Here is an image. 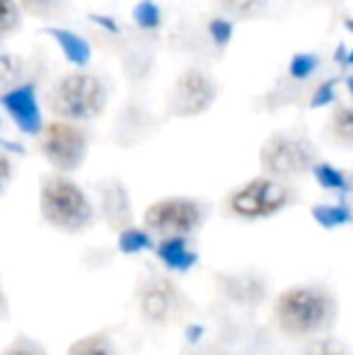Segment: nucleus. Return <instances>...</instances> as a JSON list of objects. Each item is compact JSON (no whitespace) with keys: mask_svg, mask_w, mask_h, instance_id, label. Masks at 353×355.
Listing matches in <instances>:
<instances>
[{"mask_svg":"<svg viewBox=\"0 0 353 355\" xmlns=\"http://www.w3.org/2000/svg\"><path fill=\"white\" fill-rule=\"evenodd\" d=\"M346 85H349V92H351V97H353V75L349 80H346Z\"/></svg>","mask_w":353,"mask_h":355,"instance_id":"c756f323","label":"nucleus"},{"mask_svg":"<svg viewBox=\"0 0 353 355\" xmlns=\"http://www.w3.org/2000/svg\"><path fill=\"white\" fill-rule=\"evenodd\" d=\"M177 302L175 288L167 281H153L143 290V314L153 322H162L172 314Z\"/></svg>","mask_w":353,"mask_h":355,"instance_id":"9d476101","label":"nucleus"},{"mask_svg":"<svg viewBox=\"0 0 353 355\" xmlns=\"http://www.w3.org/2000/svg\"><path fill=\"white\" fill-rule=\"evenodd\" d=\"M293 193L276 177H261L247 182L230 196V211L240 218H268L291 203Z\"/></svg>","mask_w":353,"mask_h":355,"instance_id":"39448f33","label":"nucleus"},{"mask_svg":"<svg viewBox=\"0 0 353 355\" xmlns=\"http://www.w3.org/2000/svg\"><path fill=\"white\" fill-rule=\"evenodd\" d=\"M68 355H112V346L104 336H87L78 341Z\"/></svg>","mask_w":353,"mask_h":355,"instance_id":"aec40b11","label":"nucleus"},{"mask_svg":"<svg viewBox=\"0 0 353 355\" xmlns=\"http://www.w3.org/2000/svg\"><path fill=\"white\" fill-rule=\"evenodd\" d=\"M107 102V89L94 75L71 73L53 85L49 94V104L56 116L66 121H92L102 114Z\"/></svg>","mask_w":353,"mask_h":355,"instance_id":"f03ea898","label":"nucleus"},{"mask_svg":"<svg viewBox=\"0 0 353 355\" xmlns=\"http://www.w3.org/2000/svg\"><path fill=\"white\" fill-rule=\"evenodd\" d=\"M19 27V3L17 0H0V37H8Z\"/></svg>","mask_w":353,"mask_h":355,"instance_id":"a211bd4d","label":"nucleus"},{"mask_svg":"<svg viewBox=\"0 0 353 355\" xmlns=\"http://www.w3.org/2000/svg\"><path fill=\"white\" fill-rule=\"evenodd\" d=\"M349 187L353 189V174H351V182H349Z\"/></svg>","mask_w":353,"mask_h":355,"instance_id":"2f4dec72","label":"nucleus"},{"mask_svg":"<svg viewBox=\"0 0 353 355\" xmlns=\"http://www.w3.org/2000/svg\"><path fill=\"white\" fill-rule=\"evenodd\" d=\"M336 99V80H327V83H322L320 87L315 89V94H312V107H327V104H332Z\"/></svg>","mask_w":353,"mask_h":355,"instance_id":"393cba45","label":"nucleus"},{"mask_svg":"<svg viewBox=\"0 0 353 355\" xmlns=\"http://www.w3.org/2000/svg\"><path fill=\"white\" fill-rule=\"evenodd\" d=\"M339 58H341L339 63H344V66H353V51H349L346 56H344V53H339Z\"/></svg>","mask_w":353,"mask_h":355,"instance_id":"c85d7f7f","label":"nucleus"},{"mask_svg":"<svg viewBox=\"0 0 353 355\" xmlns=\"http://www.w3.org/2000/svg\"><path fill=\"white\" fill-rule=\"evenodd\" d=\"M346 27H349L351 32H353V19H346Z\"/></svg>","mask_w":353,"mask_h":355,"instance_id":"7c9ffc66","label":"nucleus"},{"mask_svg":"<svg viewBox=\"0 0 353 355\" xmlns=\"http://www.w3.org/2000/svg\"><path fill=\"white\" fill-rule=\"evenodd\" d=\"M201 206L191 198H165L146 211V227L160 237H184L201 223Z\"/></svg>","mask_w":353,"mask_h":355,"instance_id":"0eeeda50","label":"nucleus"},{"mask_svg":"<svg viewBox=\"0 0 353 355\" xmlns=\"http://www.w3.org/2000/svg\"><path fill=\"white\" fill-rule=\"evenodd\" d=\"M157 254L172 268H189L193 263V252L187 247L184 237H165V242L157 247Z\"/></svg>","mask_w":353,"mask_h":355,"instance_id":"f8f14e48","label":"nucleus"},{"mask_svg":"<svg viewBox=\"0 0 353 355\" xmlns=\"http://www.w3.org/2000/svg\"><path fill=\"white\" fill-rule=\"evenodd\" d=\"M329 131L336 143L353 148V104L351 107L336 109L334 116H332V121H329Z\"/></svg>","mask_w":353,"mask_h":355,"instance_id":"ddd939ff","label":"nucleus"},{"mask_svg":"<svg viewBox=\"0 0 353 355\" xmlns=\"http://www.w3.org/2000/svg\"><path fill=\"white\" fill-rule=\"evenodd\" d=\"M0 104L8 109L10 119L15 121V126L22 133L37 136L42 133L44 121H42V109L37 102V89L34 85H15V87L5 89L0 94Z\"/></svg>","mask_w":353,"mask_h":355,"instance_id":"1a4fd4ad","label":"nucleus"},{"mask_svg":"<svg viewBox=\"0 0 353 355\" xmlns=\"http://www.w3.org/2000/svg\"><path fill=\"white\" fill-rule=\"evenodd\" d=\"M305 355H353V353L341 341H336V338H322V341L310 343Z\"/></svg>","mask_w":353,"mask_h":355,"instance_id":"5701e85b","label":"nucleus"},{"mask_svg":"<svg viewBox=\"0 0 353 355\" xmlns=\"http://www.w3.org/2000/svg\"><path fill=\"white\" fill-rule=\"evenodd\" d=\"M19 61L15 56H8V53H0V89H8V87H15L19 78Z\"/></svg>","mask_w":353,"mask_h":355,"instance_id":"4be33fe9","label":"nucleus"},{"mask_svg":"<svg viewBox=\"0 0 353 355\" xmlns=\"http://www.w3.org/2000/svg\"><path fill=\"white\" fill-rule=\"evenodd\" d=\"M17 3L24 12L34 15V17H51L61 10L63 0H17Z\"/></svg>","mask_w":353,"mask_h":355,"instance_id":"412c9836","label":"nucleus"},{"mask_svg":"<svg viewBox=\"0 0 353 355\" xmlns=\"http://www.w3.org/2000/svg\"><path fill=\"white\" fill-rule=\"evenodd\" d=\"M49 37L56 39L58 49L63 51V56L73 63V66H87L89 61V44L83 37H78L76 32L71 29H56V27H49L46 29Z\"/></svg>","mask_w":353,"mask_h":355,"instance_id":"9b49d317","label":"nucleus"},{"mask_svg":"<svg viewBox=\"0 0 353 355\" xmlns=\"http://www.w3.org/2000/svg\"><path fill=\"white\" fill-rule=\"evenodd\" d=\"M10 177H12V164H10L8 155L0 153V191H5V187H8Z\"/></svg>","mask_w":353,"mask_h":355,"instance_id":"cd10ccee","label":"nucleus"},{"mask_svg":"<svg viewBox=\"0 0 353 355\" xmlns=\"http://www.w3.org/2000/svg\"><path fill=\"white\" fill-rule=\"evenodd\" d=\"M39 206H42V215L53 227L66 232L85 230L94 218L87 196L66 177H49L42 184Z\"/></svg>","mask_w":353,"mask_h":355,"instance_id":"7ed1b4c3","label":"nucleus"},{"mask_svg":"<svg viewBox=\"0 0 353 355\" xmlns=\"http://www.w3.org/2000/svg\"><path fill=\"white\" fill-rule=\"evenodd\" d=\"M276 319L291 336H310L329 327L334 319V300L320 288H293L278 300Z\"/></svg>","mask_w":353,"mask_h":355,"instance_id":"f257e3e1","label":"nucleus"},{"mask_svg":"<svg viewBox=\"0 0 353 355\" xmlns=\"http://www.w3.org/2000/svg\"><path fill=\"white\" fill-rule=\"evenodd\" d=\"M146 244L148 237L143 232H138V230H126L121 234V249H126V252H136V249H143Z\"/></svg>","mask_w":353,"mask_h":355,"instance_id":"a878e982","label":"nucleus"},{"mask_svg":"<svg viewBox=\"0 0 353 355\" xmlns=\"http://www.w3.org/2000/svg\"><path fill=\"white\" fill-rule=\"evenodd\" d=\"M317 164V150L307 138L278 133L271 136L261 148V167L268 177L288 179L312 172Z\"/></svg>","mask_w":353,"mask_h":355,"instance_id":"20e7f679","label":"nucleus"},{"mask_svg":"<svg viewBox=\"0 0 353 355\" xmlns=\"http://www.w3.org/2000/svg\"><path fill=\"white\" fill-rule=\"evenodd\" d=\"M133 22L143 29H157L162 22V12L153 0H141V3L133 8Z\"/></svg>","mask_w":353,"mask_h":355,"instance_id":"dca6fc26","label":"nucleus"},{"mask_svg":"<svg viewBox=\"0 0 353 355\" xmlns=\"http://www.w3.org/2000/svg\"><path fill=\"white\" fill-rule=\"evenodd\" d=\"M315 71H317L315 53H295L291 58V66H288V73H291L293 80H307Z\"/></svg>","mask_w":353,"mask_h":355,"instance_id":"6ab92c4d","label":"nucleus"},{"mask_svg":"<svg viewBox=\"0 0 353 355\" xmlns=\"http://www.w3.org/2000/svg\"><path fill=\"white\" fill-rule=\"evenodd\" d=\"M312 215L317 218V223L325 225V227H339V225L349 223L351 220V211L344 206H327V203H322V206H317Z\"/></svg>","mask_w":353,"mask_h":355,"instance_id":"f3484780","label":"nucleus"},{"mask_svg":"<svg viewBox=\"0 0 353 355\" xmlns=\"http://www.w3.org/2000/svg\"><path fill=\"white\" fill-rule=\"evenodd\" d=\"M42 150L58 172H73L85 162L87 136L76 123L61 119L42 128Z\"/></svg>","mask_w":353,"mask_h":355,"instance_id":"423d86ee","label":"nucleus"},{"mask_svg":"<svg viewBox=\"0 0 353 355\" xmlns=\"http://www.w3.org/2000/svg\"><path fill=\"white\" fill-rule=\"evenodd\" d=\"M271 0H223V8L232 15V17H242V19H250L261 15L268 8Z\"/></svg>","mask_w":353,"mask_h":355,"instance_id":"2eb2a0df","label":"nucleus"},{"mask_svg":"<svg viewBox=\"0 0 353 355\" xmlns=\"http://www.w3.org/2000/svg\"><path fill=\"white\" fill-rule=\"evenodd\" d=\"M208 32H211V39L218 46H225L232 37V22H227V19H223V17H216L208 22Z\"/></svg>","mask_w":353,"mask_h":355,"instance_id":"b1692460","label":"nucleus"},{"mask_svg":"<svg viewBox=\"0 0 353 355\" xmlns=\"http://www.w3.org/2000/svg\"><path fill=\"white\" fill-rule=\"evenodd\" d=\"M312 174H315L317 182H320L322 187L332 189V191H346V189H351L344 174H341L336 167H332V164H327V162H317L315 167H312Z\"/></svg>","mask_w":353,"mask_h":355,"instance_id":"4468645a","label":"nucleus"},{"mask_svg":"<svg viewBox=\"0 0 353 355\" xmlns=\"http://www.w3.org/2000/svg\"><path fill=\"white\" fill-rule=\"evenodd\" d=\"M218 97V87L213 78L203 71H187L177 80L170 97V112L182 119L203 114Z\"/></svg>","mask_w":353,"mask_h":355,"instance_id":"6e6552de","label":"nucleus"},{"mask_svg":"<svg viewBox=\"0 0 353 355\" xmlns=\"http://www.w3.org/2000/svg\"><path fill=\"white\" fill-rule=\"evenodd\" d=\"M5 355H46L44 351H39L34 343H27V341H19V343H15L12 348H10Z\"/></svg>","mask_w":353,"mask_h":355,"instance_id":"bb28decb","label":"nucleus"}]
</instances>
